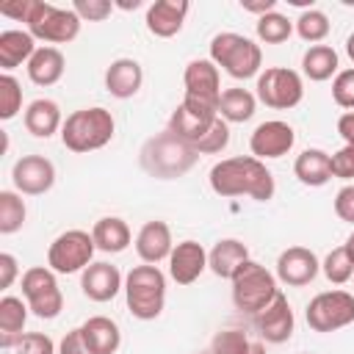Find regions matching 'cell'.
Masks as SVG:
<instances>
[{
    "label": "cell",
    "mask_w": 354,
    "mask_h": 354,
    "mask_svg": "<svg viewBox=\"0 0 354 354\" xmlns=\"http://www.w3.org/2000/svg\"><path fill=\"white\" fill-rule=\"evenodd\" d=\"M343 249H346V254L351 257V263H354V232L346 238V243H343Z\"/></svg>",
    "instance_id": "cell-50"
},
{
    "label": "cell",
    "mask_w": 354,
    "mask_h": 354,
    "mask_svg": "<svg viewBox=\"0 0 354 354\" xmlns=\"http://www.w3.org/2000/svg\"><path fill=\"white\" fill-rule=\"evenodd\" d=\"M94 238L86 230H66L61 232L47 249V266L55 274H77L91 266L94 257Z\"/></svg>",
    "instance_id": "cell-11"
},
{
    "label": "cell",
    "mask_w": 354,
    "mask_h": 354,
    "mask_svg": "<svg viewBox=\"0 0 354 354\" xmlns=\"http://www.w3.org/2000/svg\"><path fill=\"white\" fill-rule=\"evenodd\" d=\"M254 329L260 332V337L266 343H288L290 340V335L296 329V318H293V310H290V301L285 293H277V299L254 315Z\"/></svg>",
    "instance_id": "cell-16"
},
{
    "label": "cell",
    "mask_w": 354,
    "mask_h": 354,
    "mask_svg": "<svg viewBox=\"0 0 354 354\" xmlns=\"http://www.w3.org/2000/svg\"><path fill=\"white\" fill-rule=\"evenodd\" d=\"M91 238H94V246L100 252H108V254H119L130 246V227L124 218L119 216H102L94 227H91Z\"/></svg>",
    "instance_id": "cell-29"
},
{
    "label": "cell",
    "mask_w": 354,
    "mask_h": 354,
    "mask_svg": "<svg viewBox=\"0 0 354 354\" xmlns=\"http://www.w3.org/2000/svg\"><path fill=\"white\" fill-rule=\"evenodd\" d=\"M22 111V86L14 75H0V119L8 122Z\"/></svg>",
    "instance_id": "cell-38"
},
{
    "label": "cell",
    "mask_w": 354,
    "mask_h": 354,
    "mask_svg": "<svg viewBox=\"0 0 354 354\" xmlns=\"http://www.w3.org/2000/svg\"><path fill=\"white\" fill-rule=\"evenodd\" d=\"M36 39L28 30H3L0 33V66L11 75V69L28 64L36 53Z\"/></svg>",
    "instance_id": "cell-27"
},
{
    "label": "cell",
    "mask_w": 354,
    "mask_h": 354,
    "mask_svg": "<svg viewBox=\"0 0 354 354\" xmlns=\"http://www.w3.org/2000/svg\"><path fill=\"white\" fill-rule=\"evenodd\" d=\"M116 133V122H113V113L108 108H80V111H72L66 119H64V127H61V141L69 152H94V149H102L105 144H111Z\"/></svg>",
    "instance_id": "cell-3"
},
{
    "label": "cell",
    "mask_w": 354,
    "mask_h": 354,
    "mask_svg": "<svg viewBox=\"0 0 354 354\" xmlns=\"http://www.w3.org/2000/svg\"><path fill=\"white\" fill-rule=\"evenodd\" d=\"M332 100L346 108L354 111V69H340L332 80Z\"/></svg>",
    "instance_id": "cell-40"
},
{
    "label": "cell",
    "mask_w": 354,
    "mask_h": 354,
    "mask_svg": "<svg viewBox=\"0 0 354 354\" xmlns=\"http://www.w3.org/2000/svg\"><path fill=\"white\" fill-rule=\"evenodd\" d=\"M293 174L301 185H310V188H321L332 180V155L324 152V149H304L301 155H296V163H293Z\"/></svg>",
    "instance_id": "cell-25"
},
{
    "label": "cell",
    "mask_w": 354,
    "mask_h": 354,
    "mask_svg": "<svg viewBox=\"0 0 354 354\" xmlns=\"http://www.w3.org/2000/svg\"><path fill=\"white\" fill-rule=\"evenodd\" d=\"M83 335L91 346L94 354H116L122 346V332L119 324L105 318V315H91L88 321H83Z\"/></svg>",
    "instance_id": "cell-30"
},
{
    "label": "cell",
    "mask_w": 354,
    "mask_h": 354,
    "mask_svg": "<svg viewBox=\"0 0 354 354\" xmlns=\"http://www.w3.org/2000/svg\"><path fill=\"white\" fill-rule=\"evenodd\" d=\"M254 88H257V100L274 111L296 108L304 97L301 75L296 69H288V66H268L266 72L257 75Z\"/></svg>",
    "instance_id": "cell-10"
},
{
    "label": "cell",
    "mask_w": 354,
    "mask_h": 354,
    "mask_svg": "<svg viewBox=\"0 0 354 354\" xmlns=\"http://www.w3.org/2000/svg\"><path fill=\"white\" fill-rule=\"evenodd\" d=\"M58 354H94V351H91L88 340H86L83 329L77 326V329H69L64 335V340L58 343Z\"/></svg>",
    "instance_id": "cell-44"
},
{
    "label": "cell",
    "mask_w": 354,
    "mask_h": 354,
    "mask_svg": "<svg viewBox=\"0 0 354 354\" xmlns=\"http://www.w3.org/2000/svg\"><path fill=\"white\" fill-rule=\"evenodd\" d=\"M346 55H348V58L354 61V33H351V36L346 39Z\"/></svg>",
    "instance_id": "cell-51"
},
{
    "label": "cell",
    "mask_w": 354,
    "mask_h": 354,
    "mask_svg": "<svg viewBox=\"0 0 354 354\" xmlns=\"http://www.w3.org/2000/svg\"><path fill=\"white\" fill-rule=\"evenodd\" d=\"M249 260V249L243 241L238 238H221L216 241V246L207 252V268L221 277V279H232V274Z\"/></svg>",
    "instance_id": "cell-24"
},
{
    "label": "cell",
    "mask_w": 354,
    "mask_h": 354,
    "mask_svg": "<svg viewBox=\"0 0 354 354\" xmlns=\"http://www.w3.org/2000/svg\"><path fill=\"white\" fill-rule=\"evenodd\" d=\"M28 313H30V307L19 296L0 299V346L3 348H17L25 321H28Z\"/></svg>",
    "instance_id": "cell-26"
},
{
    "label": "cell",
    "mask_w": 354,
    "mask_h": 354,
    "mask_svg": "<svg viewBox=\"0 0 354 354\" xmlns=\"http://www.w3.org/2000/svg\"><path fill=\"white\" fill-rule=\"evenodd\" d=\"M241 8L243 11H252V14H268V11H274L277 8V0H260V3H241Z\"/></svg>",
    "instance_id": "cell-49"
},
{
    "label": "cell",
    "mask_w": 354,
    "mask_h": 354,
    "mask_svg": "<svg viewBox=\"0 0 354 354\" xmlns=\"http://www.w3.org/2000/svg\"><path fill=\"white\" fill-rule=\"evenodd\" d=\"M216 122H218V105H210V102H202L194 97H183V102L169 116V130L177 138L196 147L213 130Z\"/></svg>",
    "instance_id": "cell-12"
},
{
    "label": "cell",
    "mask_w": 354,
    "mask_h": 354,
    "mask_svg": "<svg viewBox=\"0 0 354 354\" xmlns=\"http://www.w3.org/2000/svg\"><path fill=\"white\" fill-rule=\"evenodd\" d=\"M22 296L36 318L53 321L64 310V293L50 266H33L22 274Z\"/></svg>",
    "instance_id": "cell-8"
},
{
    "label": "cell",
    "mask_w": 354,
    "mask_h": 354,
    "mask_svg": "<svg viewBox=\"0 0 354 354\" xmlns=\"http://www.w3.org/2000/svg\"><path fill=\"white\" fill-rule=\"evenodd\" d=\"M210 354H266V346L249 340L241 329H221L210 340Z\"/></svg>",
    "instance_id": "cell-33"
},
{
    "label": "cell",
    "mask_w": 354,
    "mask_h": 354,
    "mask_svg": "<svg viewBox=\"0 0 354 354\" xmlns=\"http://www.w3.org/2000/svg\"><path fill=\"white\" fill-rule=\"evenodd\" d=\"M230 282H232V301H235V307L241 313L252 315V318L260 310H266L277 299V293H279L277 277L266 266H260L257 260H252V257L232 274Z\"/></svg>",
    "instance_id": "cell-6"
},
{
    "label": "cell",
    "mask_w": 354,
    "mask_h": 354,
    "mask_svg": "<svg viewBox=\"0 0 354 354\" xmlns=\"http://www.w3.org/2000/svg\"><path fill=\"white\" fill-rule=\"evenodd\" d=\"M66 69V58L58 47H39L33 53V58L28 61V77L36 86H53L64 77Z\"/></svg>",
    "instance_id": "cell-28"
},
{
    "label": "cell",
    "mask_w": 354,
    "mask_h": 354,
    "mask_svg": "<svg viewBox=\"0 0 354 354\" xmlns=\"http://www.w3.org/2000/svg\"><path fill=\"white\" fill-rule=\"evenodd\" d=\"M80 17L69 8H58L53 3H44V0H36L33 3V11L28 17V33L39 41H47V44H69L72 39H77L80 33Z\"/></svg>",
    "instance_id": "cell-7"
},
{
    "label": "cell",
    "mask_w": 354,
    "mask_h": 354,
    "mask_svg": "<svg viewBox=\"0 0 354 354\" xmlns=\"http://www.w3.org/2000/svg\"><path fill=\"white\" fill-rule=\"evenodd\" d=\"M196 160L199 152L188 141L177 138L171 130L152 136L141 147V169L155 180H177L185 171H191Z\"/></svg>",
    "instance_id": "cell-2"
},
{
    "label": "cell",
    "mask_w": 354,
    "mask_h": 354,
    "mask_svg": "<svg viewBox=\"0 0 354 354\" xmlns=\"http://www.w3.org/2000/svg\"><path fill=\"white\" fill-rule=\"evenodd\" d=\"M321 271V263L313 249L307 246H288L277 257V279L288 288H304L310 285Z\"/></svg>",
    "instance_id": "cell-15"
},
{
    "label": "cell",
    "mask_w": 354,
    "mask_h": 354,
    "mask_svg": "<svg viewBox=\"0 0 354 354\" xmlns=\"http://www.w3.org/2000/svg\"><path fill=\"white\" fill-rule=\"evenodd\" d=\"M227 144H230V124L218 116V122L213 124V130L194 147L199 155H216V152H221V149H227Z\"/></svg>",
    "instance_id": "cell-39"
},
{
    "label": "cell",
    "mask_w": 354,
    "mask_h": 354,
    "mask_svg": "<svg viewBox=\"0 0 354 354\" xmlns=\"http://www.w3.org/2000/svg\"><path fill=\"white\" fill-rule=\"evenodd\" d=\"M119 8H124V11H130V8H138L141 6V0H133V3H116Z\"/></svg>",
    "instance_id": "cell-52"
},
{
    "label": "cell",
    "mask_w": 354,
    "mask_h": 354,
    "mask_svg": "<svg viewBox=\"0 0 354 354\" xmlns=\"http://www.w3.org/2000/svg\"><path fill=\"white\" fill-rule=\"evenodd\" d=\"M210 61L216 66H221L230 77L249 80V77L260 75L263 50L252 39H246L241 33H232V30H224V33H216L210 39Z\"/></svg>",
    "instance_id": "cell-5"
},
{
    "label": "cell",
    "mask_w": 354,
    "mask_h": 354,
    "mask_svg": "<svg viewBox=\"0 0 354 354\" xmlns=\"http://www.w3.org/2000/svg\"><path fill=\"white\" fill-rule=\"evenodd\" d=\"M144 83V69L136 58H116L105 69V88L116 100H130L138 94Z\"/></svg>",
    "instance_id": "cell-22"
},
{
    "label": "cell",
    "mask_w": 354,
    "mask_h": 354,
    "mask_svg": "<svg viewBox=\"0 0 354 354\" xmlns=\"http://www.w3.org/2000/svg\"><path fill=\"white\" fill-rule=\"evenodd\" d=\"M332 177H340V180L354 177V144H343L332 155Z\"/></svg>",
    "instance_id": "cell-43"
},
{
    "label": "cell",
    "mask_w": 354,
    "mask_h": 354,
    "mask_svg": "<svg viewBox=\"0 0 354 354\" xmlns=\"http://www.w3.org/2000/svg\"><path fill=\"white\" fill-rule=\"evenodd\" d=\"M188 11H191L188 0H155L147 8V30L158 39H171L183 30Z\"/></svg>",
    "instance_id": "cell-20"
},
{
    "label": "cell",
    "mask_w": 354,
    "mask_h": 354,
    "mask_svg": "<svg viewBox=\"0 0 354 354\" xmlns=\"http://www.w3.org/2000/svg\"><path fill=\"white\" fill-rule=\"evenodd\" d=\"M321 271H324V277H326L332 285H346V282L354 277V263H351V257L346 254V249L337 246V249H332V252L324 257Z\"/></svg>",
    "instance_id": "cell-37"
},
{
    "label": "cell",
    "mask_w": 354,
    "mask_h": 354,
    "mask_svg": "<svg viewBox=\"0 0 354 354\" xmlns=\"http://www.w3.org/2000/svg\"><path fill=\"white\" fill-rule=\"evenodd\" d=\"M296 144V133L288 122L282 119H268L263 124H257L249 136V149L257 160H274V158H282L293 149Z\"/></svg>",
    "instance_id": "cell-13"
},
{
    "label": "cell",
    "mask_w": 354,
    "mask_h": 354,
    "mask_svg": "<svg viewBox=\"0 0 354 354\" xmlns=\"http://www.w3.org/2000/svg\"><path fill=\"white\" fill-rule=\"evenodd\" d=\"M25 216H28V207L19 191H0V232L14 235L17 230H22Z\"/></svg>",
    "instance_id": "cell-34"
},
{
    "label": "cell",
    "mask_w": 354,
    "mask_h": 354,
    "mask_svg": "<svg viewBox=\"0 0 354 354\" xmlns=\"http://www.w3.org/2000/svg\"><path fill=\"white\" fill-rule=\"evenodd\" d=\"M171 249H174V241H171V230H169L166 221H158V218L147 221L136 235V252L149 266H158L160 260H169Z\"/></svg>",
    "instance_id": "cell-21"
},
{
    "label": "cell",
    "mask_w": 354,
    "mask_h": 354,
    "mask_svg": "<svg viewBox=\"0 0 354 354\" xmlns=\"http://www.w3.org/2000/svg\"><path fill=\"white\" fill-rule=\"evenodd\" d=\"M257 111V94H252L249 88H227L221 91L218 100V116L230 124H243L254 116Z\"/></svg>",
    "instance_id": "cell-31"
},
{
    "label": "cell",
    "mask_w": 354,
    "mask_h": 354,
    "mask_svg": "<svg viewBox=\"0 0 354 354\" xmlns=\"http://www.w3.org/2000/svg\"><path fill=\"white\" fill-rule=\"evenodd\" d=\"M335 213H337L340 221L354 224V183L343 185V188L335 194Z\"/></svg>",
    "instance_id": "cell-45"
},
{
    "label": "cell",
    "mask_w": 354,
    "mask_h": 354,
    "mask_svg": "<svg viewBox=\"0 0 354 354\" xmlns=\"http://www.w3.org/2000/svg\"><path fill=\"white\" fill-rule=\"evenodd\" d=\"M80 290H83L86 299L102 304V301H111L119 290H124V279H122L116 266L100 260V263H91L80 274Z\"/></svg>",
    "instance_id": "cell-19"
},
{
    "label": "cell",
    "mask_w": 354,
    "mask_h": 354,
    "mask_svg": "<svg viewBox=\"0 0 354 354\" xmlns=\"http://www.w3.org/2000/svg\"><path fill=\"white\" fill-rule=\"evenodd\" d=\"M25 130L36 138H50L53 133H58L64 127V119H61V108L55 100H47V97H39L33 100L28 108H25Z\"/></svg>",
    "instance_id": "cell-23"
},
{
    "label": "cell",
    "mask_w": 354,
    "mask_h": 354,
    "mask_svg": "<svg viewBox=\"0 0 354 354\" xmlns=\"http://www.w3.org/2000/svg\"><path fill=\"white\" fill-rule=\"evenodd\" d=\"M17 354H58L53 337L41 335V332H25L14 348Z\"/></svg>",
    "instance_id": "cell-42"
},
{
    "label": "cell",
    "mask_w": 354,
    "mask_h": 354,
    "mask_svg": "<svg viewBox=\"0 0 354 354\" xmlns=\"http://www.w3.org/2000/svg\"><path fill=\"white\" fill-rule=\"evenodd\" d=\"M207 180H210V188L224 199L252 196L254 202H268L277 191L271 169L254 155H238V158L218 160L210 169Z\"/></svg>",
    "instance_id": "cell-1"
},
{
    "label": "cell",
    "mask_w": 354,
    "mask_h": 354,
    "mask_svg": "<svg viewBox=\"0 0 354 354\" xmlns=\"http://www.w3.org/2000/svg\"><path fill=\"white\" fill-rule=\"evenodd\" d=\"M304 318L313 332H337L354 324V296L348 290H324L310 299Z\"/></svg>",
    "instance_id": "cell-9"
},
{
    "label": "cell",
    "mask_w": 354,
    "mask_h": 354,
    "mask_svg": "<svg viewBox=\"0 0 354 354\" xmlns=\"http://www.w3.org/2000/svg\"><path fill=\"white\" fill-rule=\"evenodd\" d=\"M17 271H19V268H17V257L8 254V252H3V254H0V288H3V290L14 285Z\"/></svg>",
    "instance_id": "cell-47"
},
{
    "label": "cell",
    "mask_w": 354,
    "mask_h": 354,
    "mask_svg": "<svg viewBox=\"0 0 354 354\" xmlns=\"http://www.w3.org/2000/svg\"><path fill=\"white\" fill-rule=\"evenodd\" d=\"M14 188L25 196H41L55 185V166L44 155H22L11 169Z\"/></svg>",
    "instance_id": "cell-14"
},
{
    "label": "cell",
    "mask_w": 354,
    "mask_h": 354,
    "mask_svg": "<svg viewBox=\"0 0 354 354\" xmlns=\"http://www.w3.org/2000/svg\"><path fill=\"white\" fill-rule=\"evenodd\" d=\"M337 133L346 144H354V111H346L340 119H337Z\"/></svg>",
    "instance_id": "cell-48"
},
{
    "label": "cell",
    "mask_w": 354,
    "mask_h": 354,
    "mask_svg": "<svg viewBox=\"0 0 354 354\" xmlns=\"http://www.w3.org/2000/svg\"><path fill=\"white\" fill-rule=\"evenodd\" d=\"M205 268H207V252H205L202 243H196V241H180V243H174V249L169 254V277L177 285L196 282Z\"/></svg>",
    "instance_id": "cell-18"
},
{
    "label": "cell",
    "mask_w": 354,
    "mask_h": 354,
    "mask_svg": "<svg viewBox=\"0 0 354 354\" xmlns=\"http://www.w3.org/2000/svg\"><path fill=\"white\" fill-rule=\"evenodd\" d=\"M296 33H299V39H304L310 44H321L329 36V17L318 8H307L296 19Z\"/></svg>",
    "instance_id": "cell-36"
},
{
    "label": "cell",
    "mask_w": 354,
    "mask_h": 354,
    "mask_svg": "<svg viewBox=\"0 0 354 354\" xmlns=\"http://www.w3.org/2000/svg\"><path fill=\"white\" fill-rule=\"evenodd\" d=\"M72 11L83 22H102L105 17H111L113 3H108V0H75L72 3Z\"/></svg>",
    "instance_id": "cell-41"
},
{
    "label": "cell",
    "mask_w": 354,
    "mask_h": 354,
    "mask_svg": "<svg viewBox=\"0 0 354 354\" xmlns=\"http://www.w3.org/2000/svg\"><path fill=\"white\" fill-rule=\"evenodd\" d=\"M183 83H185V97L218 105L221 77H218V66L210 58H194L183 72Z\"/></svg>",
    "instance_id": "cell-17"
},
{
    "label": "cell",
    "mask_w": 354,
    "mask_h": 354,
    "mask_svg": "<svg viewBox=\"0 0 354 354\" xmlns=\"http://www.w3.org/2000/svg\"><path fill=\"white\" fill-rule=\"evenodd\" d=\"M33 3H36V0L3 3V6H0V14H3V17H11V19H17V22H28V17H30V11H33Z\"/></svg>",
    "instance_id": "cell-46"
},
{
    "label": "cell",
    "mask_w": 354,
    "mask_h": 354,
    "mask_svg": "<svg viewBox=\"0 0 354 354\" xmlns=\"http://www.w3.org/2000/svg\"><path fill=\"white\" fill-rule=\"evenodd\" d=\"M337 53L329 44H313L304 55H301V72L304 77H310L313 83H324L332 75H337Z\"/></svg>",
    "instance_id": "cell-32"
},
{
    "label": "cell",
    "mask_w": 354,
    "mask_h": 354,
    "mask_svg": "<svg viewBox=\"0 0 354 354\" xmlns=\"http://www.w3.org/2000/svg\"><path fill=\"white\" fill-rule=\"evenodd\" d=\"M124 301L133 318L152 321L166 307V274L158 266H133L124 277Z\"/></svg>",
    "instance_id": "cell-4"
},
{
    "label": "cell",
    "mask_w": 354,
    "mask_h": 354,
    "mask_svg": "<svg viewBox=\"0 0 354 354\" xmlns=\"http://www.w3.org/2000/svg\"><path fill=\"white\" fill-rule=\"evenodd\" d=\"M254 30H257V39L260 41H266V44H282V41L290 39L293 22L285 14H279V11H268V14L257 17Z\"/></svg>",
    "instance_id": "cell-35"
}]
</instances>
